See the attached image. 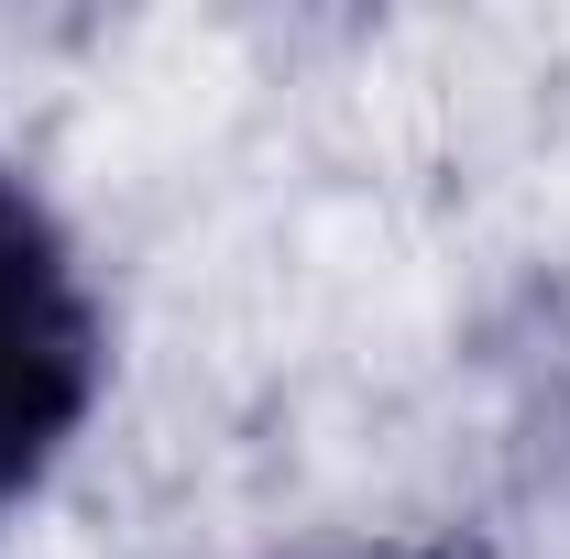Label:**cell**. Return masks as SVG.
I'll list each match as a JSON object with an SVG mask.
<instances>
[{"label":"cell","instance_id":"obj_1","mask_svg":"<svg viewBox=\"0 0 570 559\" xmlns=\"http://www.w3.org/2000/svg\"><path fill=\"white\" fill-rule=\"evenodd\" d=\"M99 296L77 275L56 209L0 165V516L56 472L77 418L99 406Z\"/></svg>","mask_w":570,"mask_h":559}]
</instances>
